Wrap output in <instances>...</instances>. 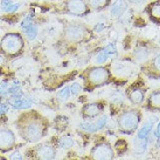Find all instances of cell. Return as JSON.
Masks as SVG:
<instances>
[{
    "label": "cell",
    "instance_id": "obj_1",
    "mask_svg": "<svg viewBox=\"0 0 160 160\" xmlns=\"http://www.w3.org/2000/svg\"><path fill=\"white\" fill-rule=\"evenodd\" d=\"M47 122L34 111L23 114L19 118L18 130L21 137L28 142H37L46 132Z\"/></svg>",
    "mask_w": 160,
    "mask_h": 160
},
{
    "label": "cell",
    "instance_id": "obj_2",
    "mask_svg": "<svg viewBox=\"0 0 160 160\" xmlns=\"http://www.w3.org/2000/svg\"><path fill=\"white\" fill-rule=\"evenodd\" d=\"M79 77L82 79L83 87L86 91H93L113 81V75L110 70V65L90 66L83 70Z\"/></svg>",
    "mask_w": 160,
    "mask_h": 160
},
{
    "label": "cell",
    "instance_id": "obj_3",
    "mask_svg": "<svg viewBox=\"0 0 160 160\" xmlns=\"http://www.w3.org/2000/svg\"><path fill=\"white\" fill-rule=\"evenodd\" d=\"M142 120V112L137 107H129L121 110L116 119L119 132L124 135H132L137 131Z\"/></svg>",
    "mask_w": 160,
    "mask_h": 160
},
{
    "label": "cell",
    "instance_id": "obj_4",
    "mask_svg": "<svg viewBox=\"0 0 160 160\" xmlns=\"http://www.w3.org/2000/svg\"><path fill=\"white\" fill-rule=\"evenodd\" d=\"M93 30L87 24L72 21L64 26L63 37L66 41L72 43L87 42L93 37Z\"/></svg>",
    "mask_w": 160,
    "mask_h": 160
},
{
    "label": "cell",
    "instance_id": "obj_5",
    "mask_svg": "<svg viewBox=\"0 0 160 160\" xmlns=\"http://www.w3.org/2000/svg\"><path fill=\"white\" fill-rule=\"evenodd\" d=\"M147 85L141 76H138L132 83H130L125 89V97L132 105L140 106L146 99Z\"/></svg>",
    "mask_w": 160,
    "mask_h": 160
},
{
    "label": "cell",
    "instance_id": "obj_6",
    "mask_svg": "<svg viewBox=\"0 0 160 160\" xmlns=\"http://www.w3.org/2000/svg\"><path fill=\"white\" fill-rule=\"evenodd\" d=\"M24 47V40L19 33H7L4 35L0 42V48L2 51L10 55L15 56L17 55Z\"/></svg>",
    "mask_w": 160,
    "mask_h": 160
},
{
    "label": "cell",
    "instance_id": "obj_7",
    "mask_svg": "<svg viewBox=\"0 0 160 160\" xmlns=\"http://www.w3.org/2000/svg\"><path fill=\"white\" fill-rule=\"evenodd\" d=\"M114 147L105 138H101L90 150L89 158L94 160H111L115 157Z\"/></svg>",
    "mask_w": 160,
    "mask_h": 160
},
{
    "label": "cell",
    "instance_id": "obj_8",
    "mask_svg": "<svg viewBox=\"0 0 160 160\" xmlns=\"http://www.w3.org/2000/svg\"><path fill=\"white\" fill-rule=\"evenodd\" d=\"M61 12L76 17H86L91 12L85 0H62Z\"/></svg>",
    "mask_w": 160,
    "mask_h": 160
},
{
    "label": "cell",
    "instance_id": "obj_9",
    "mask_svg": "<svg viewBox=\"0 0 160 160\" xmlns=\"http://www.w3.org/2000/svg\"><path fill=\"white\" fill-rule=\"evenodd\" d=\"M157 51V46L154 43L149 42L147 40H138L133 51V56L135 61L142 64L156 54Z\"/></svg>",
    "mask_w": 160,
    "mask_h": 160
},
{
    "label": "cell",
    "instance_id": "obj_10",
    "mask_svg": "<svg viewBox=\"0 0 160 160\" xmlns=\"http://www.w3.org/2000/svg\"><path fill=\"white\" fill-rule=\"evenodd\" d=\"M140 70L149 79L159 80L160 79V52L153 55L147 61L140 64Z\"/></svg>",
    "mask_w": 160,
    "mask_h": 160
},
{
    "label": "cell",
    "instance_id": "obj_11",
    "mask_svg": "<svg viewBox=\"0 0 160 160\" xmlns=\"http://www.w3.org/2000/svg\"><path fill=\"white\" fill-rule=\"evenodd\" d=\"M105 108V103L103 101H94L85 104L82 107L81 110V115L83 119H93L98 117L100 114L104 111Z\"/></svg>",
    "mask_w": 160,
    "mask_h": 160
},
{
    "label": "cell",
    "instance_id": "obj_12",
    "mask_svg": "<svg viewBox=\"0 0 160 160\" xmlns=\"http://www.w3.org/2000/svg\"><path fill=\"white\" fill-rule=\"evenodd\" d=\"M33 18H34L33 15L29 14L27 16H25V18L21 22L22 32L25 34V36L29 40H34L38 34V27H37V25L35 24Z\"/></svg>",
    "mask_w": 160,
    "mask_h": 160
},
{
    "label": "cell",
    "instance_id": "obj_13",
    "mask_svg": "<svg viewBox=\"0 0 160 160\" xmlns=\"http://www.w3.org/2000/svg\"><path fill=\"white\" fill-rule=\"evenodd\" d=\"M144 107L152 113H160V88L150 92L144 101Z\"/></svg>",
    "mask_w": 160,
    "mask_h": 160
},
{
    "label": "cell",
    "instance_id": "obj_14",
    "mask_svg": "<svg viewBox=\"0 0 160 160\" xmlns=\"http://www.w3.org/2000/svg\"><path fill=\"white\" fill-rule=\"evenodd\" d=\"M148 19L155 25L160 26V0H152L144 8Z\"/></svg>",
    "mask_w": 160,
    "mask_h": 160
},
{
    "label": "cell",
    "instance_id": "obj_15",
    "mask_svg": "<svg viewBox=\"0 0 160 160\" xmlns=\"http://www.w3.org/2000/svg\"><path fill=\"white\" fill-rule=\"evenodd\" d=\"M15 144V135L8 128H0V150L7 151Z\"/></svg>",
    "mask_w": 160,
    "mask_h": 160
},
{
    "label": "cell",
    "instance_id": "obj_16",
    "mask_svg": "<svg viewBox=\"0 0 160 160\" xmlns=\"http://www.w3.org/2000/svg\"><path fill=\"white\" fill-rule=\"evenodd\" d=\"M158 118L156 116H152L148 118L141 127L138 128L137 134H136V139H147L151 137V133L154 127V124L157 122Z\"/></svg>",
    "mask_w": 160,
    "mask_h": 160
},
{
    "label": "cell",
    "instance_id": "obj_17",
    "mask_svg": "<svg viewBox=\"0 0 160 160\" xmlns=\"http://www.w3.org/2000/svg\"><path fill=\"white\" fill-rule=\"evenodd\" d=\"M36 157L43 160H49L53 159L56 155V149L49 144H41L38 145L35 149Z\"/></svg>",
    "mask_w": 160,
    "mask_h": 160
},
{
    "label": "cell",
    "instance_id": "obj_18",
    "mask_svg": "<svg viewBox=\"0 0 160 160\" xmlns=\"http://www.w3.org/2000/svg\"><path fill=\"white\" fill-rule=\"evenodd\" d=\"M128 2L127 0H115L110 5V15L113 18H120L127 11Z\"/></svg>",
    "mask_w": 160,
    "mask_h": 160
},
{
    "label": "cell",
    "instance_id": "obj_19",
    "mask_svg": "<svg viewBox=\"0 0 160 160\" xmlns=\"http://www.w3.org/2000/svg\"><path fill=\"white\" fill-rule=\"evenodd\" d=\"M8 103L15 109H27L31 106V101L27 98H24L22 95H16V96H10L8 99Z\"/></svg>",
    "mask_w": 160,
    "mask_h": 160
},
{
    "label": "cell",
    "instance_id": "obj_20",
    "mask_svg": "<svg viewBox=\"0 0 160 160\" xmlns=\"http://www.w3.org/2000/svg\"><path fill=\"white\" fill-rule=\"evenodd\" d=\"M91 11L100 12L108 8L112 3V0H85Z\"/></svg>",
    "mask_w": 160,
    "mask_h": 160
},
{
    "label": "cell",
    "instance_id": "obj_21",
    "mask_svg": "<svg viewBox=\"0 0 160 160\" xmlns=\"http://www.w3.org/2000/svg\"><path fill=\"white\" fill-rule=\"evenodd\" d=\"M1 9L6 13H13L19 9V3H13L12 0H1Z\"/></svg>",
    "mask_w": 160,
    "mask_h": 160
},
{
    "label": "cell",
    "instance_id": "obj_22",
    "mask_svg": "<svg viewBox=\"0 0 160 160\" xmlns=\"http://www.w3.org/2000/svg\"><path fill=\"white\" fill-rule=\"evenodd\" d=\"M74 145V140L70 136H62L58 141V146L62 149H69Z\"/></svg>",
    "mask_w": 160,
    "mask_h": 160
},
{
    "label": "cell",
    "instance_id": "obj_23",
    "mask_svg": "<svg viewBox=\"0 0 160 160\" xmlns=\"http://www.w3.org/2000/svg\"><path fill=\"white\" fill-rule=\"evenodd\" d=\"M79 127L81 128L83 131L85 132H88V133H94V132H97L98 131V128L96 126V123L95 122H87V121H84L82 123L79 124Z\"/></svg>",
    "mask_w": 160,
    "mask_h": 160
},
{
    "label": "cell",
    "instance_id": "obj_24",
    "mask_svg": "<svg viewBox=\"0 0 160 160\" xmlns=\"http://www.w3.org/2000/svg\"><path fill=\"white\" fill-rule=\"evenodd\" d=\"M71 96V91H70V87L69 86H65L64 88H62L57 94V98L59 99V101L61 102H65L70 98Z\"/></svg>",
    "mask_w": 160,
    "mask_h": 160
},
{
    "label": "cell",
    "instance_id": "obj_25",
    "mask_svg": "<svg viewBox=\"0 0 160 160\" xmlns=\"http://www.w3.org/2000/svg\"><path fill=\"white\" fill-rule=\"evenodd\" d=\"M109 57H110L109 54L106 51H105L104 48H102L98 52V54L96 55V58H95V62H96L97 64H104L108 60Z\"/></svg>",
    "mask_w": 160,
    "mask_h": 160
},
{
    "label": "cell",
    "instance_id": "obj_26",
    "mask_svg": "<svg viewBox=\"0 0 160 160\" xmlns=\"http://www.w3.org/2000/svg\"><path fill=\"white\" fill-rule=\"evenodd\" d=\"M127 148H128L127 142L125 141L124 139H119L114 145V150H116L118 153H120V152L124 153L125 151H127Z\"/></svg>",
    "mask_w": 160,
    "mask_h": 160
},
{
    "label": "cell",
    "instance_id": "obj_27",
    "mask_svg": "<svg viewBox=\"0 0 160 160\" xmlns=\"http://www.w3.org/2000/svg\"><path fill=\"white\" fill-rule=\"evenodd\" d=\"M8 94H10L11 96H16V95H22L21 88H20V85L18 82H14L11 86L8 89Z\"/></svg>",
    "mask_w": 160,
    "mask_h": 160
},
{
    "label": "cell",
    "instance_id": "obj_28",
    "mask_svg": "<svg viewBox=\"0 0 160 160\" xmlns=\"http://www.w3.org/2000/svg\"><path fill=\"white\" fill-rule=\"evenodd\" d=\"M108 122V117L106 116V115H102L101 117L98 118L96 121H95V123H96V126L98 128V130H101L102 128L105 127V125L107 124Z\"/></svg>",
    "mask_w": 160,
    "mask_h": 160
},
{
    "label": "cell",
    "instance_id": "obj_29",
    "mask_svg": "<svg viewBox=\"0 0 160 160\" xmlns=\"http://www.w3.org/2000/svg\"><path fill=\"white\" fill-rule=\"evenodd\" d=\"M104 50L106 51L109 56H114V55H117V48L115 46L114 43H109L108 45H106L105 47H103Z\"/></svg>",
    "mask_w": 160,
    "mask_h": 160
},
{
    "label": "cell",
    "instance_id": "obj_30",
    "mask_svg": "<svg viewBox=\"0 0 160 160\" xmlns=\"http://www.w3.org/2000/svg\"><path fill=\"white\" fill-rule=\"evenodd\" d=\"M81 90H82V86L78 82H74L71 84V86H70V91H71L72 96H76V95H78Z\"/></svg>",
    "mask_w": 160,
    "mask_h": 160
},
{
    "label": "cell",
    "instance_id": "obj_31",
    "mask_svg": "<svg viewBox=\"0 0 160 160\" xmlns=\"http://www.w3.org/2000/svg\"><path fill=\"white\" fill-rule=\"evenodd\" d=\"M8 89H9V86L6 81H2L0 83V95H2V96L8 95Z\"/></svg>",
    "mask_w": 160,
    "mask_h": 160
},
{
    "label": "cell",
    "instance_id": "obj_32",
    "mask_svg": "<svg viewBox=\"0 0 160 160\" xmlns=\"http://www.w3.org/2000/svg\"><path fill=\"white\" fill-rule=\"evenodd\" d=\"M153 135L156 137V145L157 147H160V122L157 123L156 128L154 129L153 131Z\"/></svg>",
    "mask_w": 160,
    "mask_h": 160
},
{
    "label": "cell",
    "instance_id": "obj_33",
    "mask_svg": "<svg viewBox=\"0 0 160 160\" xmlns=\"http://www.w3.org/2000/svg\"><path fill=\"white\" fill-rule=\"evenodd\" d=\"M9 158L12 159V160H21L22 159V155L20 154L18 151H15V152H13L11 155H10Z\"/></svg>",
    "mask_w": 160,
    "mask_h": 160
},
{
    "label": "cell",
    "instance_id": "obj_34",
    "mask_svg": "<svg viewBox=\"0 0 160 160\" xmlns=\"http://www.w3.org/2000/svg\"><path fill=\"white\" fill-rule=\"evenodd\" d=\"M8 109L9 107L7 106L5 103H2V102H0V115L1 114H4V113H6L8 111Z\"/></svg>",
    "mask_w": 160,
    "mask_h": 160
},
{
    "label": "cell",
    "instance_id": "obj_35",
    "mask_svg": "<svg viewBox=\"0 0 160 160\" xmlns=\"http://www.w3.org/2000/svg\"><path fill=\"white\" fill-rule=\"evenodd\" d=\"M102 29H104V25L103 23H97L96 25H95V27L93 29V31L94 32H100Z\"/></svg>",
    "mask_w": 160,
    "mask_h": 160
},
{
    "label": "cell",
    "instance_id": "obj_36",
    "mask_svg": "<svg viewBox=\"0 0 160 160\" xmlns=\"http://www.w3.org/2000/svg\"><path fill=\"white\" fill-rule=\"evenodd\" d=\"M144 0H127V2H131V3H134V4H138V3H141L143 2Z\"/></svg>",
    "mask_w": 160,
    "mask_h": 160
},
{
    "label": "cell",
    "instance_id": "obj_37",
    "mask_svg": "<svg viewBox=\"0 0 160 160\" xmlns=\"http://www.w3.org/2000/svg\"><path fill=\"white\" fill-rule=\"evenodd\" d=\"M4 61H5V58H4V56H2V55L0 54V65H2V64L4 63Z\"/></svg>",
    "mask_w": 160,
    "mask_h": 160
},
{
    "label": "cell",
    "instance_id": "obj_38",
    "mask_svg": "<svg viewBox=\"0 0 160 160\" xmlns=\"http://www.w3.org/2000/svg\"><path fill=\"white\" fill-rule=\"evenodd\" d=\"M52 1H60V0H52Z\"/></svg>",
    "mask_w": 160,
    "mask_h": 160
}]
</instances>
